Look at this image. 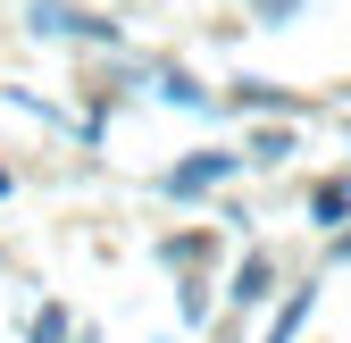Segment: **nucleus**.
Masks as SVG:
<instances>
[{"label": "nucleus", "instance_id": "1", "mask_svg": "<svg viewBox=\"0 0 351 343\" xmlns=\"http://www.w3.org/2000/svg\"><path fill=\"white\" fill-rule=\"evenodd\" d=\"M34 343H67V318H59V310H42V318H34Z\"/></svg>", "mask_w": 351, "mask_h": 343}]
</instances>
